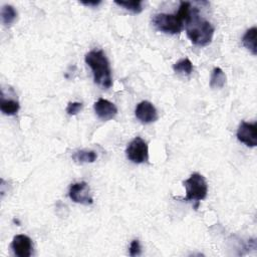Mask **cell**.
Returning <instances> with one entry per match:
<instances>
[{
    "instance_id": "obj_1",
    "label": "cell",
    "mask_w": 257,
    "mask_h": 257,
    "mask_svg": "<svg viewBox=\"0 0 257 257\" xmlns=\"http://www.w3.org/2000/svg\"><path fill=\"white\" fill-rule=\"evenodd\" d=\"M186 33L193 44L198 46H206L211 43L214 35V27L212 24L200 16L199 9L192 7L188 19L185 21Z\"/></svg>"
},
{
    "instance_id": "obj_2",
    "label": "cell",
    "mask_w": 257,
    "mask_h": 257,
    "mask_svg": "<svg viewBox=\"0 0 257 257\" xmlns=\"http://www.w3.org/2000/svg\"><path fill=\"white\" fill-rule=\"evenodd\" d=\"M84 59L92 71L94 82L103 88H109L112 85L111 69L104 52L91 50L85 54Z\"/></svg>"
},
{
    "instance_id": "obj_3",
    "label": "cell",
    "mask_w": 257,
    "mask_h": 257,
    "mask_svg": "<svg viewBox=\"0 0 257 257\" xmlns=\"http://www.w3.org/2000/svg\"><path fill=\"white\" fill-rule=\"evenodd\" d=\"M152 22L157 30L168 34H179L185 26V22L178 12L174 14L157 13L153 16Z\"/></svg>"
},
{
    "instance_id": "obj_4",
    "label": "cell",
    "mask_w": 257,
    "mask_h": 257,
    "mask_svg": "<svg viewBox=\"0 0 257 257\" xmlns=\"http://www.w3.org/2000/svg\"><path fill=\"white\" fill-rule=\"evenodd\" d=\"M183 185L186 189V197L184 198V201H196L199 203L201 200H204L207 197V181L201 174H192L189 179L183 182Z\"/></svg>"
},
{
    "instance_id": "obj_5",
    "label": "cell",
    "mask_w": 257,
    "mask_h": 257,
    "mask_svg": "<svg viewBox=\"0 0 257 257\" xmlns=\"http://www.w3.org/2000/svg\"><path fill=\"white\" fill-rule=\"evenodd\" d=\"M126 158L135 163L142 164L149 160V148L147 143L140 137H136L126 147Z\"/></svg>"
},
{
    "instance_id": "obj_6",
    "label": "cell",
    "mask_w": 257,
    "mask_h": 257,
    "mask_svg": "<svg viewBox=\"0 0 257 257\" xmlns=\"http://www.w3.org/2000/svg\"><path fill=\"white\" fill-rule=\"evenodd\" d=\"M68 196L71 201L77 204L91 205L93 203L90 189L86 182H77L71 184L69 187Z\"/></svg>"
},
{
    "instance_id": "obj_7",
    "label": "cell",
    "mask_w": 257,
    "mask_h": 257,
    "mask_svg": "<svg viewBox=\"0 0 257 257\" xmlns=\"http://www.w3.org/2000/svg\"><path fill=\"white\" fill-rule=\"evenodd\" d=\"M237 139L247 147L257 146V123L241 121L237 130Z\"/></svg>"
},
{
    "instance_id": "obj_8",
    "label": "cell",
    "mask_w": 257,
    "mask_h": 257,
    "mask_svg": "<svg viewBox=\"0 0 257 257\" xmlns=\"http://www.w3.org/2000/svg\"><path fill=\"white\" fill-rule=\"evenodd\" d=\"M11 249L18 257H29L33 251V244L30 237L24 234H18L13 237Z\"/></svg>"
},
{
    "instance_id": "obj_9",
    "label": "cell",
    "mask_w": 257,
    "mask_h": 257,
    "mask_svg": "<svg viewBox=\"0 0 257 257\" xmlns=\"http://www.w3.org/2000/svg\"><path fill=\"white\" fill-rule=\"evenodd\" d=\"M135 115L143 123H151L158 119V112L155 105L148 100H143L137 104Z\"/></svg>"
},
{
    "instance_id": "obj_10",
    "label": "cell",
    "mask_w": 257,
    "mask_h": 257,
    "mask_svg": "<svg viewBox=\"0 0 257 257\" xmlns=\"http://www.w3.org/2000/svg\"><path fill=\"white\" fill-rule=\"evenodd\" d=\"M93 109L97 117L104 121L112 119L117 114V108L114 103L104 98H99L97 101H95L93 104Z\"/></svg>"
},
{
    "instance_id": "obj_11",
    "label": "cell",
    "mask_w": 257,
    "mask_h": 257,
    "mask_svg": "<svg viewBox=\"0 0 257 257\" xmlns=\"http://www.w3.org/2000/svg\"><path fill=\"white\" fill-rule=\"evenodd\" d=\"M256 35H257V28L253 26L249 28L242 37V43L246 49H248L253 55L257 54L256 48Z\"/></svg>"
},
{
    "instance_id": "obj_12",
    "label": "cell",
    "mask_w": 257,
    "mask_h": 257,
    "mask_svg": "<svg viewBox=\"0 0 257 257\" xmlns=\"http://www.w3.org/2000/svg\"><path fill=\"white\" fill-rule=\"evenodd\" d=\"M71 158L77 164H87L95 162L97 155L92 150H78L72 154Z\"/></svg>"
},
{
    "instance_id": "obj_13",
    "label": "cell",
    "mask_w": 257,
    "mask_h": 257,
    "mask_svg": "<svg viewBox=\"0 0 257 257\" xmlns=\"http://www.w3.org/2000/svg\"><path fill=\"white\" fill-rule=\"evenodd\" d=\"M20 108V104L18 101L14 99H6L2 95L0 102V109L2 113L5 115H15Z\"/></svg>"
},
{
    "instance_id": "obj_14",
    "label": "cell",
    "mask_w": 257,
    "mask_h": 257,
    "mask_svg": "<svg viewBox=\"0 0 257 257\" xmlns=\"http://www.w3.org/2000/svg\"><path fill=\"white\" fill-rule=\"evenodd\" d=\"M226 83V74L220 67H215L212 70L210 77V86L212 88H222Z\"/></svg>"
},
{
    "instance_id": "obj_15",
    "label": "cell",
    "mask_w": 257,
    "mask_h": 257,
    "mask_svg": "<svg viewBox=\"0 0 257 257\" xmlns=\"http://www.w3.org/2000/svg\"><path fill=\"white\" fill-rule=\"evenodd\" d=\"M17 17V11L12 5H3L1 8V19L4 25L12 24Z\"/></svg>"
},
{
    "instance_id": "obj_16",
    "label": "cell",
    "mask_w": 257,
    "mask_h": 257,
    "mask_svg": "<svg viewBox=\"0 0 257 257\" xmlns=\"http://www.w3.org/2000/svg\"><path fill=\"white\" fill-rule=\"evenodd\" d=\"M114 3L119 7H122L135 14H139L143 11V1L141 0H131V1H117L115 0Z\"/></svg>"
},
{
    "instance_id": "obj_17",
    "label": "cell",
    "mask_w": 257,
    "mask_h": 257,
    "mask_svg": "<svg viewBox=\"0 0 257 257\" xmlns=\"http://www.w3.org/2000/svg\"><path fill=\"white\" fill-rule=\"evenodd\" d=\"M173 69L177 73H184L189 75L193 72L194 66L189 58H183L173 65Z\"/></svg>"
},
{
    "instance_id": "obj_18",
    "label": "cell",
    "mask_w": 257,
    "mask_h": 257,
    "mask_svg": "<svg viewBox=\"0 0 257 257\" xmlns=\"http://www.w3.org/2000/svg\"><path fill=\"white\" fill-rule=\"evenodd\" d=\"M82 109V103L78 101H70L66 106V112L69 115H75Z\"/></svg>"
},
{
    "instance_id": "obj_19",
    "label": "cell",
    "mask_w": 257,
    "mask_h": 257,
    "mask_svg": "<svg viewBox=\"0 0 257 257\" xmlns=\"http://www.w3.org/2000/svg\"><path fill=\"white\" fill-rule=\"evenodd\" d=\"M128 252H130L131 256H137V255L141 254L142 250H141V245H140V242L138 239H135L131 242Z\"/></svg>"
},
{
    "instance_id": "obj_20",
    "label": "cell",
    "mask_w": 257,
    "mask_h": 257,
    "mask_svg": "<svg viewBox=\"0 0 257 257\" xmlns=\"http://www.w3.org/2000/svg\"><path fill=\"white\" fill-rule=\"evenodd\" d=\"M80 3L81 4H83V5H85V6H90V7H96V6H98L100 3H101V1L100 0H94V1H80Z\"/></svg>"
}]
</instances>
